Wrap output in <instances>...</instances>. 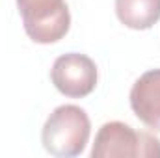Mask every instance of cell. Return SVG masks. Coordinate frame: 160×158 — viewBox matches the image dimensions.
Masks as SVG:
<instances>
[{
  "mask_svg": "<svg viewBox=\"0 0 160 158\" xmlns=\"http://www.w3.org/2000/svg\"><path fill=\"white\" fill-rule=\"evenodd\" d=\"M91 134V123L77 104H62L47 117L41 141L47 153L58 158H71L84 153Z\"/></svg>",
  "mask_w": 160,
  "mask_h": 158,
  "instance_id": "cell-1",
  "label": "cell"
},
{
  "mask_svg": "<svg viewBox=\"0 0 160 158\" xmlns=\"http://www.w3.org/2000/svg\"><path fill=\"white\" fill-rule=\"evenodd\" d=\"M160 158V140L121 121L104 123L91 147V158Z\"/></svg>",
  "mask_w": 160,
  "mask_h": 158,
  "instance_id": "cell-2",
  "label": "cell"
},
{
  "mask_svg": "<svg viewBox=\"0 0 160 158\" xmlns=\"http://www.w3.org/2000/svg\"><path fill=\"white\" fill-rule=\"evenodd\" d=\"M24 32L34 43L50 45L63 39L71 26L65 0H17Z\"/></svg>",
  "mask_w": 160,
  "mask_h": 158,
  "instance_id": "cell-3",
  "label": "cell"
},
{
  "mask_svg": "<svg viewBox=\"0 0 160 158\" xmlns=\"http://www.w3.org/2000/svg\"><path fill=\"white\" fill-rule=\"evenodd\" d=\"M97 65L95 62L80 52H69L56 58L52 69H50V80L54 87L71 99H82L88 97L95 86H97Z\"/></svg>",
  "mask_w": 160,
  "mask_h": 158,
  "instance_id": "cell-4",
  "label": "cell"
},
{
  "mask_svg": "<svg viewBox=\"0 0 160 158\" xmlns=\"http://www.w3.org/2000/svg\"><path fill=\"white\" fill-rule=\"evenodd\" d=\"M130 108L145 126L160 132V69H151L134 82Z\"/></svg>",
  "mask_w": 160,
  "mask_h": 158,
  "instance_id": "cell-5",
  "label": "cell"
},
{
  "mask_svg": "<svg viewBox=\"0 0 160 158\" xmlns=\"http://www.w3.org/2000/svg\"><path fill=\"white\" fill-rule=\"evenodd\" d=\"M116 15L130 30H149L160 21V0H116Z\"/></svg>",
  "mask_w": 160,
  "mask_h": 158,
  "instance_id": "cell-6",
  "label": "cell"
}]
</instances>
